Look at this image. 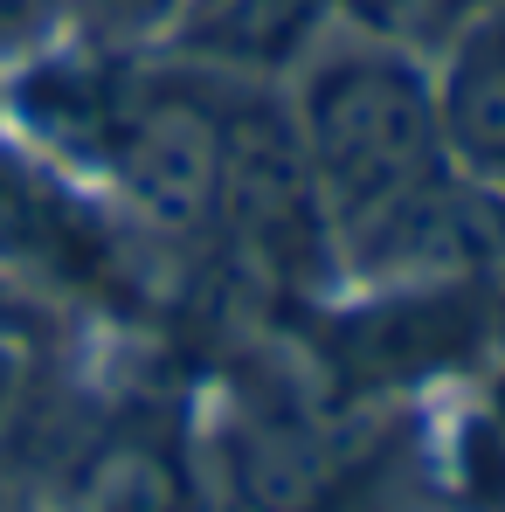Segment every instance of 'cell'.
<instances>
[{
	"label": "cell",
	"instance_id": "obj_1",
	"mask_svg": "<svg viewBox=\"0 0 505 512\" xmlns=\"http://www.w3.org/2000/svg\"><path fill=\"white\" fill-rule=\"evenodd\" d=\"M298 139L319 180V201H333L346 222L429 180L443 153L436 97L402 56H333L305 84Z\"/></svg>",
	"mask_w": 505,
	"mask_h": 512
},
{
	"label": "cell",
	"instance_id": "obj_7",
	"mask_svg": "<svg viewBox=\"0 0 505 512\" xmlns=\"http://www.w3.org/2000/svg\"><path fill=\"white\" fill-rule=\"evenodd\" d=\"M84 512H187L194 485H187V457L167 429L125 423L111 429L84 457V485H77Z\"/></svg>",
	"mask_w": 505,
	"mask_h": 512
},
{
	"label": "cell",
	"instance_id": "obj_16",
	"mask_svg": "<svg viewBox=\"0 0 505 512\" xmlns=\"http://www.w3.org/2000/svg\"><path fill=\"white\" fill-rule=\"evenodd\" d=\"M7 381H14V374H7V353H0V402H7Z\"/></svg>",
	"mask_w": 505,
	"mask_h": 512
},
{
	"label": "cell",
	"instance_id": "obj_13",
	"mask_svg": "<svg viewBox=\"0 0 505 512\" xmlns=\"http://www.w3.org/2000/svg\"><path fill=\"white\" fill-rule=\"evenodd\" d=\"M84 7L90 28H104V35H146V28H160L173 14V0H77Z\"/></svg>",
	"mask_w": 505,
	"mask_h": 512
},
{
	"label": "cell",
	"instance_id": "obj_14",
	"mask_svg": "<svg viewBox=\"0 0 505 512\" xmlns=\"http://www.w3.org/2000/svg\"><path fill=\"white\" fill-rule=\"evenodd\" d=\"M56 14L63 0H0V49H28L35 35H49Z\"/></svg>",
	"mask_w": 505,
	"mask_h": 512
},
{
	"label": "cell",
	"instance_id": "obj_3",
	"mask_svg": "<svg viewBox=\"0 0 505 512\" xmlns=\"http://www.w3.org/2000/svg\"><path fill=\"white\" fill-rule=\"evenodd\" d=\"M319 208L326 201L305 160L298 118L263 97L243 111H222V208L215 215H229L263 263L298 270L319 250Z\"/></svg>",
	"mask_w": 505,
	"mask_h": 512
},
{
	"label": "cell",
	"instance_id": "obj_9",
	"mask_svg": "<svg viewBox=\"0 0 505 512\" xmlns=\"http://www.w3.org/2000/svg\"><path fill=\"white\" fill-rule=\"evenodd\" d=\"M21 118L35 132H49L56 146H70V153H104L111 160L125 90L111 77H90V70H42V77L21 84Z\"/></svg>",
	"mask_w": 505,
	"mask_h": 512
},
{
	"label": "cell",
	"instance_id": "obj_12",
	"mask_svg": "<svg viewBox=\"0 0 505 512\" xmlns=\"http://www.w3.org/2000/svg\"><path fill=\"white\" fill-rule=\"evenodd\" d=\"M367 28L381 35H402V42H422V35H443V28H464V7L471 0H346Z\"/></svg>",
	"mask_w": 505,
	"mask_h": 512
},
{
	"label": "cell",
	"instance_id": "obj_5",
	"mask_svg": "<svg viewBox=\"0 0 505 512\" xmlns=\"http://www.w3.org/2000/svg\"><path fill=\"white\" fill-rule=\"evenodd\" d=\"M471 340H478V312H471V298L436 291V298H395V305L353 319V326H346V346H339V360H346L353 381H402V374H422V367L464 353Z\"/></svg>",
	"mask_w": 505,
	"mask_h": 512
},
{
	"label": "cell",
	"instance_id": "obj_6",
	"mask_svg": "<svg viewBox=\"0 0 505 512\" xmlns=\"http://www.w3.org/2000/svg\"><path fill=\"white\" fill-rule=\"evenodd\" d=\"M436 125L464 167L505 180V14H485L464 28L443 97H436Z\"/></svg>",
	"mask_w": 505,
	"mask_h": 512
},
{
	"label": "cell",
	"instance_id": "obj_10",
	"mask_svg": "<svg viewBox=\"0 0 505 512\" xmlns=\"http://www.w3.org/2000/svg\"><path fill=\"white\" fill-rule=\"evenodd\" d=\"M319 14H326V0H222L201 21V49L250 63V70H277L298 56V42L319 28Z\"/></svg>",
	"mask_w": 505,
	"mask_h": 512
},
{
	"label": "cell",
	"instance_id": "obj_2",
	"mask_svg": "<svg viewBox=\"0 0 505 512\" xmlns=\"http://www.w3.org/2000/svg\"><path fill=\"white\" fill-rule=\"evenodd\" d=\"M111 167L153 222L201 229L222 208V111L187 84L125 90Z\"/></svg>",
	"mask_w": 505,
	"mask_h": 512
},
{
	"label": "cell",
	"instance_id": "obj_15",
	"mask_svg": "<svg viewBox=\"0 0 505 512\" xmlns=\"http://www.w3.org/2000/svg\"><path fill=\"white\" fill-rule=\"evenodd\" d=\"M0 512H28V499H21L14 485H0Z\"/></svg>",
	"mask_w": 505,
	"mask_h": 512
},
{
	"label": "cell",
	"instance_id": "obj_8",
	"mask_svg": "<svg viewBox=\"0 0 505 512\" xmlns=\"http://www.w3.org/2000/svg\"><path fill=\"white\" fill-rule=\"evenodd\" d=\"M236 492L256 512H312L333 492V450L305 416H256L236 436Z\"/></svg>",
	"mask_w": 505,
	"mask_h": 512
},
{
	"label": "cell",
	"instance_id": "obj_11",
	"mask_svg": "<svg viewBox=\"0 0 505 512\" xmlns=\"http://www.w3.org/2000/svg\"><path fill=\"white\" fill-rule=\"evenodd\" d=\"M70 243H77V208L35 167L0 153V256H63Z\"/></svg>",
	"mask_w": 505,
	"mask_h": 512
},
{
	"label": "cell",
	"instance_id": "obj_4",
	"mask_svg": "<svg viewBox=\"0 0 505 512\" xmlns=\"http://www.w3.org/2000/svg\"><path fill=\"white\" fill-rule=\"evenodd\" d=\"M353 243H360V263L381 277H464L505 243V215L492 194L450 187L443 173H429L395 201H381L374 215H360Z\"/></svg>",
	"mask_w": 505,
	"mask_h": 512
}]
</instances>
